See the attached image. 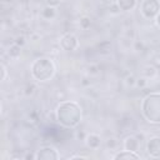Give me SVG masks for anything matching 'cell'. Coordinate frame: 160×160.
<instances>
[{
    "instance_id": "3957f363",
    "label": "cell",
    "mask_w": 160,
    "mask_h": 160,
    "mask_svg": "<svg viewBox=\"0 0 160 160\" xmlns=\"http://www.w3.org/2000/svg\"><path fill=\"white\" fill-rule=\"evenodd\" d=\"M142 116L152 124L160 122V92H150L141 102Z\"/></svg>"
},
{
    "instance_id": "8fae6325",
    "label": "cell",
    "mask_w": 160,
    "mask_h": 160,
    "mask_svg": "<svg viewBox=\"0 0 160 160\" xmlns=\"http://www.w3.org/2000/svg\"><path fill=\"white\" fill-rule=\"evenodd\" d=\"M115 160H121V159H140V155L135 151H129V150H122L114 155Z\"/></svg>"
},
{
    "instance_id": "9a60e30c",
    "label": "cell",
    "mask_w": 160,
    "mask_h": 160,
    "mask_svg": "<svg viewBox=\"0 0 160 160\" xmlns=\"http://www.w3.org/2000/svg\"><path fill=\"white\" fill-rule=\"evenodd\" d=\"M125 84H126V86H134V85H136V78L134 75H128L125 78Z\"/></svg>"
},
{
    "instance_id": "4fadbf2b",
    "label": "cell",
    "mask_w": 160,
    "mask_h": 160,
    "mask_svg": "<svg viewBox=\"0 0 160 160\" xmlns=\"http://www.w3.org/2000/svg\"><path fill=\"white\" fill-rule=\"evenodd\" d=\"M20 54H21V48H20V45H18V44L14 42L12 45L9 46V49H8V55H9L10 58L16 59V58L20 56Z\"/></svg>"
},
{
    "instance_id": "d6986e66",
    "label": "cell",
    "mask_w": 160,
    "mask_h": 160,
    "mask_svg": "<svg viewBox=\"0 0 160 160\" xmlns=\"http://www.w3.org/2000/svg\"><path fill=\"white\" fill-rule=\"evenodd\" d=\"M24 42H25L24 36H18V38H16V40H15V44H18V45H20V46H21Z\"/></svg>"
},
{
    "instance_id": "9c48e42d",
    "label": "cell",
    "mask_w": 160,
    "mask_h": 160,
    "mask_svg": "<svg viewBox=\"0 0 160 160\" xmlns=\"http://www.w3.org/2000/svg\"><path fill=\"white\" fill-rule=\"evenodd\" d=\"M85 142L89 149H99L101 145V138L98 134H88L85 136Z\"/></svg>"
},
{
    "instance_id": "2e32d148",
    "label": "cell",
    "mask_w": 160,
    "mask_h": 160,
    "mask_svg": "<svg viewBox=\"0 0 160 160\" xmlns=\"http://www.w3.org/2000/svg\"><path fill=\"white\" fill-rule=\"evenodd\" d=\"M146 69L150 70V71H145V70L142 71L144 75H146V78H149V76H154V75H155V72H156L155 68H152V66H146Z\"/></svg>"
},
{
    "instance_id": "7402d4cb",
    "label": "cell",
    "mask_w": 160,
    "mask_h": 160,
    "mask_svg": "<svg viewBox=\"0 0 160 160\" xmlns=\"http://www.w3.org/2000/svg\"><path fill=\"white\" fill-rule=\"evenodd\" d=\"M155 22H156V26L160 29V12L158 14V16L155 18Z\"/></svg>"
},
{
    "instance_id": "ba28073f",
    "label": "cell",
    "mask_w": 160,
    "mask_h": 160,
    "mask_svg": "<svg viewBox=\"0 0 160 160\" xmlns=\"http://www.w3.org/2000/svg\"><path fill=\"white\" fill-rule=\"evenodd\" d=\"M139 148H140V141L138 140V138H135V136H132V135L125 138V140H124V149H125V150L138 152Z\"/></svg>"
},
{
    "instance_id": "30bf717a",
    "label": "cell",
    "mask_w": 160,
    "mask_h": 160,
    "mask_svg": "<svg viewBox=\"0 0 160 160\" xmlns=\"http://www.w3.org/2000/svg\"><path fill=\"white\" fill-rule=\"evenodd\" d=\"M116 5L122 11H130L136 6V0H116Z\"/></svg>"
},
{
    "instance_id": "ffe728a7",
    "label": "cell",
    "mask_w": 160,
    "mask_h": 160,
    "mask_svg": "<svg viewBox=\"0 0 160 160\" xmlns=\"http://www.w3.org/2000/svg\"><path fill=\"white\" fill-rule=\"evenodd\" d=\"M5 76H6V68L2 64L1 65V80H5Z\"/></svg>"
},
{
    "instance_id": "5b68a950",
    "label": "cell",
    "mask_w": 160,
    "mask_h": 160,
    "mask_svg": "<svg viewBox=\"0 0 160 160\" xmlns=\"http://www.w3.org/2000/svg\"><path fill=\"white\" fill-rule=\"evenodd\" d=\"M59 45L64 51H74L79 46V39L75 34L66 32L60 38Z\"/></svg>"
},
{
    "instance_id": "8992f818",
    "label": "cell",
    "mask_w": 160,
    "mask_h": 160,
    "mask_svg": "<svg viewBox=\"0 0 160 160\" xmlns=\"http://www.w3.org/2000/svg\"><path fill=\"white\" fill-rule=\"evenodd\" d=\"M59 158L60 155L54 146H44L35 154L36 160H56Z\"/></svg>"
},
{
    "instance_id": "52a82bcc",
    "label": "cell",
    "mask_w": 160,
    "mask_h": 160,
    "mask_svg": "<svg viewBox=\"0 0 160 160\" xmlns=\"http://www.w3.org/2000/svg\"><path fill=\"white\" fill-rule=\"evenodd\" d=\"M146 151L151 158H160V138L159 136H154L151 139H149L148 144H146Z\"/></svg>"
},
{
    "instance_id": "7c38bea8",
    "label": "cell",
    "mask_w": 160,
    "mask_h": 160,
    "mask_svg": "<svg viewBox=\"0 0 160 160\" xmlns=\"http://www.w3.org/2000/svg\"><path fill=\"white\" fill-rule=\"evenodd\" d=\"M41 16H42L45 20H51V19H54V18L56 16V10H55V8L46 5V6L42 9V11H41Z\"/></svg>"
},
{
    "instance_id": "6da1fadb",
    "label": "cell",
    "mask_w": 160,
    "mask_h": 160,
    "mask_svg": "<svg viewBox=\"0 0 160 160\" xmlns=\"http://www.w3.org/2000/svg\"><path fill=\"white\" fill-rule=\"evenodd\" d=\"M56 120L65 128H75L81 120V108L76 101H61L55 110Z\"/></svg>"
},
{
    "instance_id": "5bb4252c",
    "label": "cell",
    "mask_w": 160,
    "mask_h": 160,
    "mask_svg": "<svg viewBox=\"0 0 160 160\" xmlns=\"http://www.w3.org/2000/svg\"><path fill=\"white\" fill-rule=\"evenodd\" d=\"M80 28L84 29V30L89 29L90 28V19L86 18V16H84L82 19H80Z\"/></svg>"
},
{
    "instance_id": "277c9868",
    "label": "cell",
    "mask_w": 160,
    "mask_h": 160,
    "mask_svg": "<svg viewBox=\"0 0 160 160\" xmlns=\"http://www.w3.org/2000/svg\"><path fill=\"white\" fill-rule=\"evenodd\" d=\"M140 11L145 19H155L160 12V2L158 0H144Z\"/></svg>"
},
{
    "instance_id": "e0dca14e",
    "label": "cell",
    "mask_w": 160,
    "mask_h": 160,
    "mask_svg": "<svg viewBox=\"0 0 160 160\" xmlns=\"http://www.w3.org/2000/svg\"><path fill=\"white\" fill-rule=\"evenodd\" d=\"M45 2H46V5H48V6L56 8V6H59V5H60L61 0H45Z\"/></svg>"
},
{
    "instance_id": "7a4b0ae2",
    "label": "cell",
    "mask_w": 160,
    "mask_h": 160,
    "mask_svg": "<svg viewBox=\"0 0 160 160\" xmlns=\"http://www.w3.org/2000/svg\"><path fill=\"white\" fill-rule=\"evenodd\" d=\"M55 64L51 59L49 58H38L32 61L31 64V68H30V71H31V76L36 80V81H48L50 80L54 74H55Z\"/></svg>"
},
{
    "instance_id": "44dd1931",
    "label": "cell",
    "mask_w": 160,
    "mask_h": 160,
    "mask_svg": "<svg viewBox=\"0 0 160 160\" xmlns=\"http://www.w3.org/2000/svg\"><path fill=\"white\" fill-rule=\"evenodd\" d=\"M69 159H88V156H84V155H72Z\"/></svg>"
},
{
    "instance_id": "603a6c76",
    "label": "cell",
    "mask_w": 160,
    "mask_h": 160,
    "mask_svg": "<svg viewBox=\"0 0 160 160\" xmlns=\"http://www.w3.org/2000/svg\"><path fill=\"white\" fill-rule=\"evenodd\" d=\"M101 2H104V4H111L112 2V0H100Z\"/></svg>"
},
{
    "instance_id": "ac0fdd59",
    "label": "cell",
    "mask_w": 160,
    "mask_h": 160,
    "mask_svg": "<svg viewBox=\"0 0 160 160\" xmlns=\"http://www.w3.org/2000/svg\"><path fill=\"white\" fill-rule=\"evenodd\" d=\"M146 82H148V80L144 79V78H141V79H136V85L140 86V88H144V86L146 85Z\"/></svg>"
}]
</instances>
